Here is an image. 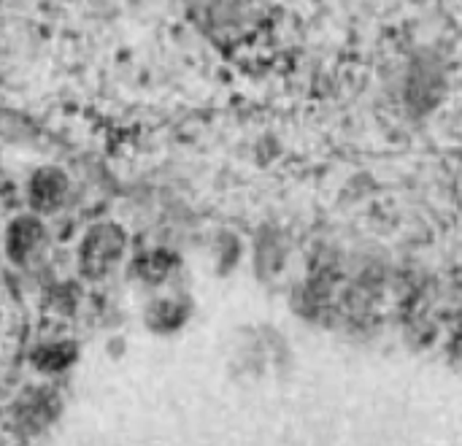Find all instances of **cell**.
<instances>
[{"mask_svg":"<svg viewBox=\"0 0 462 446\" xmlns=\"http://www.w3.org/2000/svg\"><path fill=\"white\" fill-rule=\"evenodd\" d=\"M32 192H35V200H43V206H46V203H51V200L60 198V192H62V179L54 176V173H43V176H38Z\"/></svg>","mask_w":462,"mask_h":446,"instance_id":"6da1fadb","label":"cell"}]
</instances>
